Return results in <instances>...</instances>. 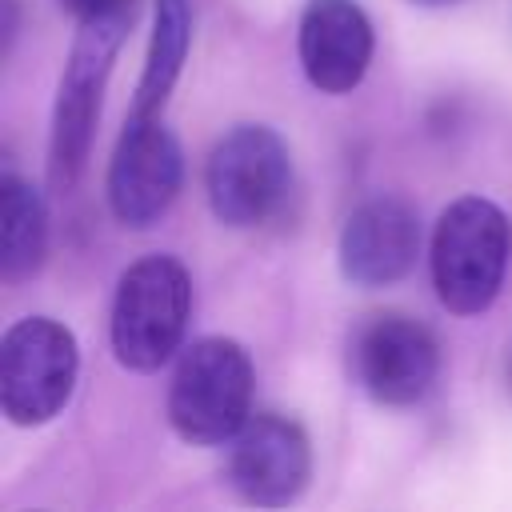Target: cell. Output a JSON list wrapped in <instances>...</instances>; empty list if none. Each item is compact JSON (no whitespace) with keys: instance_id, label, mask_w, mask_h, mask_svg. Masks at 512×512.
Returning a JSON list of instances; mask_svg holds the SVG:
<instances>
[{"instance_id":"cell-1","label":"cell","mask_w":512,"mask_h":512,"mask_svg":"<svg viewBox=\"0 0 512 512\" xmlns=\"http://www.w3.org/2000/svg\"><path fill=\"white\" fill-rule=\"evenodd\" d=\"M252 360L228 336L192 340L168 384V424L188 444H228L252 416Z\"/></svg>"},{"instance_id":"cell-3","label":"cell","mask_w":512,"mask_h":512,"mask_svg":"<svg viewBox=\"0 0 512 512\" xmlns=\"http://www.w3.org/2000/svg\"><path fill=\"white\" fill-rule=\"evenodd\" d=\"M508 216L484 196L452 200L432 232V284L452 316L484 312L508 272Z\"/></svg>"},{"instance_id":"cell-14","label":"cell","mask_w":512,"mask_h":512,"mask_svg":"<svg viewBox=\"0 0 512 512\" xmlns=\"http://www.w3.org/2000/svg\"><path fill=\"white\" fill-rule=\"evenodd\" d=\"M60 8L84 24V20H100V16L132 12V0H60Z\"/></svg>"},{"instance_id":"cell-13","label":"cell","mask_w":512,"mask_h":512,"mask_svg":"<svg viewBox=\"0 0 512 512\" xmlns=\"http://www.w3.org/2000/svg\"><path fill=\"white\" fill-rule=\"evenodd\" d=\"M188 44H192L188 0H156L152 36H148V52H144V72H140L136 100H132L136 116H160V108L168 104V96H172V88L184 72Z\"/></svg>"},{"instance_id":"cell-11","label":"cell","mask_w":512,"mask_h":512,"mask_svg":"<svg viewBox=\"0 0 512 512\" xmlns=\"http://www.w3.org/2000/svg\"><path fill=\"white\" fill-rule=\"evenodd\" d=\"M372 20L356 0H308L296 28L300 68L328 96L352 92L372 64Z\"/></svg>"},{"instance_id":"cell-6","label":"cell","mask_w":512,"mask_h":512,"mask_svg":"<svg viewBox=\"0 0 512 512\" xmlns=\"http://www.w3.org/2000/svg\"><path fill=\"white\" fill-rule=\"evenodd\" d=\"M288 180V148L268 124H236L216 140L204 164V192L212 216L228 228L264 224L284 204Z\"/></svg>"},{"instance_id":"cell-12","label":"cell","mask_w":512,"mask_h":512,"mask_svg":"<svg viewBox=\"0 0 512 512\" xmlns=\"http://www.w3.org/2000/svg\"><path fill=\"white\" fill-rule=\"evenodd\" d=\"M48 256V208L44 196L20 180H0V276L8 284H20L40 272Z\"/></svg>"},{"instance_id":"cell-15","label":"cell","mask_w":512,"mask_h":512,"mask_svg":"<svg viewBox=\"0 0 512 512\" xmlns=\"http://www.w3.org/2000/svg\"><path fill=\"white\" fill-rule=\"evenodd\" d=\"M508 384H512V356H508Z\"/></svg>"},{"instance_id":"cell-7","label":"cell","mask_w":512,"mask_h":512,"mask_svg":"<svg viewBox=\"0 0 512 512\" xmlns=\"http://www.w3.org/2000/svg\"><path fill=\"white\" fill-rule=\"evenodd\" d=\"M184 184L180 140L160 124V116L128 112L124 132L108 160V208L124 228L156 224Z\"/></svg>"},{"instance_id":"cell-9","label":"cell","mask_w":512,"mask_h":512,"mask_svg":"<svg viewBox=\"0 0 512 512\" xmlns=\"http://www.w3.org/2000/svg\"><path fill=\"white\" fill-rule=\"evenodd\" d=\"M312 476V448L304 428L280 412H256L232 436L228 452V484L240 500L260 508L292 504Z\"/></svg>"},{"instance_id":"cell-10","label":"cell","mask_w":512,"mask_h":512,"mask_svg":"<svg viewBox=\"0 0 512 512\" xmlns=\"http://www.w3.org/2000/svg\"><path fill=\"white\" fill-rule=\"evenodd\" d=\"M420 252V220L400 196H372L340 228V272L356 288H388L404 280Z\"/></svg>"},{"instance_id":"cell-5","label":"cell","mask_w":512,"mask_h":512,"mask_svg":"<svg viewBox=\"0 0 512 512\" xmlns=\"http://www.w3.org/2000/svg\"><path fill=\"white\" fill-rule=\"evenodd\" d=\"M76 336L52 316H24L0 340V408L16 428H40L72 400Z\"/></svg>"},{"instance_id":"cell-2","label":"cell","mask_w":512,"mask_h":512,"mask_svg":"<svg viewBox=\"0 0 512 512\" xmlns=\"http://www.w3.org/2000/svg\"><path fill=\"white\" fill-rule=\"evenodd\" d=\"M192 312V280L176 256H144L124 268L112 296V352L132 372H156L180 352Z\"/></svg>"},{"instance_id":"cell-4","label":"cell","mask_w":512,"mask_h":512,"mask_svg":"<svg viewBox=\"0 0 512 512\" xmlns=\"http://www.w3.org/2000/svg\"><path fill=\"white\" fill-rule=\"evenodd\" d=\"M124 32H128V12L84 20L76 32V44H72V56H68L60 88H56V104H52L48 184L56 192H68L88 164L104 84L112 76V60L124 44Z\"/></svg>"},{"instance_id":"cell-16","label":"cell","mask_w":512,"mask_h":512,"mask_svg":"<svg viewBox=\"0 0 512 512\" xmlns=\"http://www.w3.org/2000/svg\"><path fill=\"white\" fill-rule=\"evenodd\" d=\"M420 4H448V0H420Z\"/></svg>"},{"instance_id":"cell-8","label":"cell","mask_w":512,"mask_h":512,"mask_svg":"<svg viewBox=\"0 0 512 512\" xmlns=\"http://www.w3.org/2000/svg\"><path fill=\"white\" fill-rule=\"evenodd\" d=\"M348 364L368 400L408 408L432 392L440 376V344L420 320L376 316L356 332Z\"/></svg>"}]
</instances>
